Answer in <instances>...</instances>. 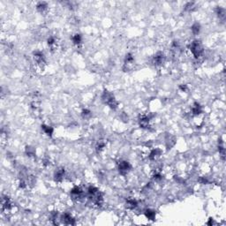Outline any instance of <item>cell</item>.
I'll return each instance as SVG.
<instances>
[{
  "label": "cell",
  "mask_w": 226,
  "mask_h": 226,
  "mask_svg": "<svg viewBox=\"0 0 226 226\" xmlns=\"http://www.w3.org/2000/svg\"><path fill=\"white\" fill-rule=\"evenodd\" d=\"M88 198L94 205L97 207L102 206L103 202V197H102V192H100L96 187H89L88 189Z\"/></svg>",
  "instance_id": "obj_1"
},
{
  "label": "cell",
  "mask_w": 226,
  "mask_h": 226,
  "mask_svg": "<svg viewBox=\"0 0 226 226\" xmlns=\"http://www.w3.org/2000/svg\"><path fill=\"white\" fill-rule=\"evenodd\" d=\"M188 50L191 52V54L194 58H200L203 54V46L201 44V43L198 40L192 41V43L188 46Z\"/></svg>",
  "instance_id": "obj_2"
},
{
  "label": "cell",
  "mask_w": 226,
  "mask_h": 226,
  "mask_svg": "<svg viewBox=\"0 0 226 226\" xmlns=\"http://www.w3.org/2000/svg\"><path fill=\"white\" fill-rule=\"evenodd\" d=\"M102 100L105 104H107L109 107L111 108L113 110H116L118 107V102H117L115 96L109 91H104L102 93Z\"/></svg>",
  "instance_id": "obj_3"
},
{
  "label": "cell",
  "mask_w": 226,
  "mask_h": 226,
  "mask_svg": "<svg viewBox=\"0 0 226 226\" xmlns=\"http://www.w3.org/2000/svg\"><path fill=\"white\" fill-rule=\"evenodd\" d=\"M33 59H34V65L36 66V68H39L41 70H43V68L46 66V60L44 55L42 52H34L33 55Z\"/></svg>",
  "instance_id": "obj_4"
},
{
  "label": "cell",
  "mask_w": 226,
  "mask_h": 226,
  "mask_svg": "<svg viewBox=\"0 0 226 226\" xmlns=\"http://www.w3.org/2000/svg\"><path fill=\"white\" fill-rule=\"evenodd\" d=\"M71 196L74 201H81L84 200V192L79 187H76L73 188V190L71 191Z\"/></svg>",
  "instance_id": "obj_5"
},
{
  "label": "cell",
  "mask_w": 226,
  "mask_h": 226,
  "mask_svg": "<svg viewBox=\"0 0 226 226\" xmlns=\"http://www.w3.org/2000/svg\"><path fill=\"white\" fill-rule=\"evenodd\" d=\"M132 169L131 164L126 161H121L119 164V171L121 175L125 176L129 173V171Z\"/></svg>",
  "instance_id": "obj_6"
},
{
  "label": "cell",
  "mask_w": 226,
  "mask_h": 226,
  "mask_svg": "<svg viewBox=\"0 0 226 226\" xmlns=\"http://www.w3.org/2000/svg\"><path fill=\"white\" fill-rule=\"evenodd\" d=\"M165 60H166V56L164 53L158 52L153 57V64L155 66H162L165 63Z\"/></svg>",
  "instance_id": "obj_7"
},
{
  "label": "cell",
  "mask_w": 226,
  "mask_h": 226,
  "mask_svg": "<svg viewBox=\"0 0 226 226\" xmlns=\"http://www.w3.org/2000/svg\"><path fill=\"white\" fill-rule=\"evenodd\" d=\"M134 64V57L133 56L132 54H127L124 58V70H130L131 68H133Z\"/></svg>",
  "instance_id": "obj_8"
},
{
  "label": "cell",
  "mask_w": 226,
  "mask_h": 226,
  "mask_svg": "<svg viewBox=\"0 0 226 226\" xmlns=\"http://www.w3.org/2000/svg\"><path fill=\"white\" fill-rule=\"evenodd\" d=\"M48 45L50 47L52 51H56V50H58L59 48V42L58 39L56 38L55 36H51L49 39H48Z\"/></svg>",
  "instance_id": "obj_9"
},
{
  "label": "cell",
  "mask_w": 226,
  "mask_h": 226,
  "mask_svg": "<svg viewBox=\"0 0 226 226\" xmlns=\"http://www.w3.org/2000/svg\"><path fill=\"white\" fill-rule=\"evenodd\" d=\"M139 123L143 129H148L150 127V118L147 115H142L139 119Z\"/></svg>",
  "instance_id": "obj_10"
},
{
  "label": "cell",
  "mask_w": 226,
  "mask_h": 226,
  "mask_svg": "<svg viewBox=\"0 0 226 226\" xmlns=\"http://www.w3.org/2000/svg\"><path fill=\"white\" fill-rule=\"evenodd\" d=\"M12 208V203H11L10 198L7 196H3L2 198V210L3 211H10Z\"/></svg>",
  "instance_id": "obj_11"
},
{
  "label": "cell",
  "mask_w": 226,
  "mask_h": 226,
  "mask_svg": "<svg viewBox=\"0 0 226 226\" xmlns=\"http://www.w3.org/2000/svg\"><path fill=\"white\" fill-rule=\"evenodd\" d=\"M61 220L65 224H67V225H74L75 224V220L74 219V217L68 213H65L62 215Z\"/></svg>",
  "instance_id": "obj_12"
},
{
  "label": "cell",
  "mask_w": 226,
  "mask_h": 226,
  "mask_svg": "<svg viewBox=\"0 0 226 226\" xmlns=\"http://www.w3.org/2000/svg\"><path fill=\"white\" fill-rule=\"evenodd\" d=\"M65 170L63 168H59L58 170H56L55 174H54V179H55V181L56 182H62L65 179Z\"/></svg>",
  "instance_id": "obj_13"
},
{
  "label": "cell",
  "mask_w": 226,
  "mask_h": 226,
  "mask_svg": "<svg viewBox=\"0 0 226 226\" xmlns=\"http://www.w3.org/2000/svg\"><path fill=\"white\" fill-rule=\"evenodd\" d=\"M191 113L193 117H199L201 113H202V111H201V107L200 106V104L195 102L193 105L192 106V109H191Z\"/></svg>",
  "instance_id": "obj_14"
},
{
  "label": "cell",
  "mask_w": 226,
  "mask_h": 226,
  "mask_svg": "<svg viewBox=\"0 0 226 226\" xmlns=\"http://www.w3.org/2000/svg\"><path fill=\"white\" fill-rule=\"evenodd\" d=\"M137 201L135 199H133V198H129L126 200V208L129 209H134L137 207Z\"/></svg>",
  "instance_id": "obj_15"
},
{
  "label": "cell",
  "mask_w": 226,
  "mask_h": 226,
  "mask_svg": "<svg viewBox=\"0 0 226 226\" xmlns=\"http://www.w3.org/2000/svg\"><path fill=\"white\" fill-rule=\"evenodd\" d=\"M36 9L41 13H44L48 10V5H47V3H45V2H40V3L37 4V6H36Z\"/></svg>",
  "instance_id": "obj_16"
},
{
  "label": "cell",
  "mask_w": 226,
  "mask_h": 226,
  "mask_svg": "<svg viewBox=\"0 0 226 226\" xmlns=\"http://www.w3.org/2000/svg\"><path fill=\"white\" fill-rule=\"evenodd\" d=\"M105 147H106V142H105V141L100 140V141H97V143H96V151H97V153L102 152V150L105 148Z\"/></svg>",
  "instance_id": "obj_17"
},
{
  "label": "cell",
  "mask_w": 226,
  "mask_h": 226,
  "mask_svg": "<svg viewBox=\"0 0 226 226\" xmlns=\"http://www.w3.org/2000/svg\"><path fill=\"white\" fill-rule=\"evenodd\" d=\"M160 155H161V151L157 148H156V149H153L152 151L149 153L148 157L150 160H156L160 156Z\"/></svg>",
  "instance_id": "obj_18"
},
{
  "label": "cell",
  "mask_w": 226,
  "mask_h": 226,
  "mask_svg": "<svg viewBox=\"0 0 226 226\" xmlns=\"http://www.w3.org/2000/svg\"><path fill=\"white\" fill-rule=\"evenodd\" d=\"M72 41H73V43H74V45L79 46L82 43V37H81V35L79 34H75L72 37Z\"/></svg>",
  "instance_id": "obj_19"
},
{
  "label": "cell",
  "mask_w": 226,
  "mask_h": 226,
  "mask_svg": "<svg viewBox=\"0 0 226 226\" xmlns=\"http://www.w3.org/2000/svg\"><path fill=\"white\" fill-rule=\"evenodd\" d=\"M42 129H43V131L48 136H51L52 135V133H53V128H52L51 126L43 124V125H42Z\"/></svg>",
  "instance_id": "obj_20"
},
{
  "label": "cell",
  "mask_w": 226,
  "mask_h": 226,
  "mask_svg": "<svg viewBox=\"0 0 226 226\" xmlns=\"http://www.w3.org/2000/svg\"><path fill=\"white\" fill-rule=\"evenodd\" d=\"M145 215H146V217H147V219L154 220L155 217H156V213H155V211H153L151 209H147L145 211Z\"/></svg>",
  "instance_id": "obj_21"
},
{
  "label": "cell",
  "mask_w": 226,
  "mask_h": 226,
  "mask_svg": "<svg viewBox=\"0 0 226 226\" xmlns=\"http://www.w3.org/2000/svg\"><path fill=\"white\" fill-rule=\"evenodd\" d=\"M192 32L194 34H198L199 32H200V29H201V26L198 24V23H194L193 25L192 26Z\"/></svg>",
  "instance_id": "obj_22"
},
{
  "label": "cell",
  "mask_w": 226,
  "mask_h": 226,
  "mask_svg": "<svg viewBox=\"0 0 226 226\" xmlns=\"http://www.w3.org/2000/svg\"><path fill=\"white\" fill-rule=\"evenodd\" d=\"M216 13H217V15H218L219 18H224V16H225V11L223 8H217L216 9Z\"/></svg>",
  "instance_id": "obj_23"
},
{
  "label": "cell",
  "mask_w": 226,
  "mask_h": 226,
  "mask_svg": "<svg viewBox=\"0 0 226 226\" xmlns=\"http://www.w3.org/2000/svg\"><path fill=\"white\" fill-rule=\"evenodd\" d=\"M26 153H27L28 156H34V150L30 147H28L26 148Z\"/></svg>",
  "instance_id": "obj_24"
},
{
  "label": "cell",
  "mask_w": 226,
  "mask_h": 226,
  "mask_svg": "<svg viewBox=\"0 0 226 226\" xmlns=\"http://www.w3.org/2000/svg\"><path fill=\"white\" fill-rule=\"evenodd\" d=\"M90 111H88V110H84L83 111H82V115H83V117H88V116H90Z\"/></svg>",
  "instance_id": "obj_25"
},
{
  "label": "cell",
  "mask_w": 226,
  "mask_h": 226,
  "mask_svg": "<svg viewBox=\"0 0 226 226\" xmlns=\"http://www.w3.org/2000/svg\"><path fill=\"white\" fill-rule=\"evenodd\" d=\"M179 88H180L182 91H187V86H186V85H184V86H183V85H181L180 87H179Z\"/></svg>",
  "instance_id": "obj_26"
}]
</instances>
